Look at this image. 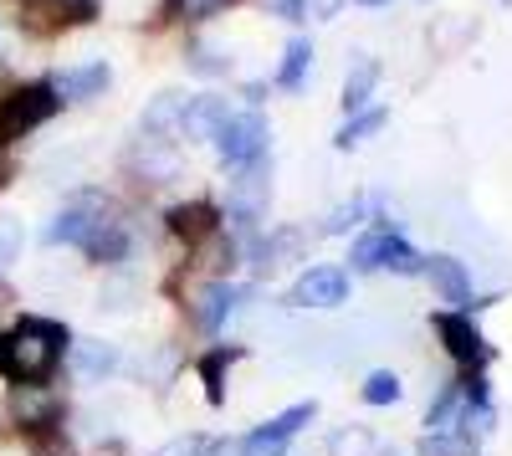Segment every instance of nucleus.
I'll return each mask as SVG.
<instances>
[{"mask_svg": "<svg viewBox=\"0 0 512 456\" xmlns=\"http://www.w3.org/2000/svg\"><path fill=\"white\" fill-rule=\"evenodd\" d=\"M52 241H72V246H82L93 262H118L123 257V246H128V231H123V221H118V211L103 200V195H77L67 211L52 221V231H47Z\"/></svg>", "mask_w": 512, "mask_h": 456, "instance_id": "obj_1", "label": "nucleus"}, {"mask_svg": "<svg viewBox=\"0 0 512 456\" xmlns=\"http://www.w3.org/2000/svg\"><path fill=\"white\" fill-rule=\"evenodd\" d=\"M67 334L57 323H41V318H26L16 323L6 339H0V375H11L21 385H36V380H47V369L57 364Z\"/></svg>", "mask_w": 512, "mask_h": 456, "instance_id": "obj_2", "label": "nucleus"}, {"mask_svg": "<svg viewBox=\"0 0 512 456\" xmlns=\"http://www.w3.org/2000/svg\"><path fill=\"white\" fill-rule=\"evenodd\" d=\"M354 267L359 272H379V267H390V272H420L425 262L410 252L405 236H395L390 226H379V231H369V236L354 241Z\"/></svg>", "mask_w": 512, "mask_h": 456, "instance_id": "obj_3", "label": "nucleus"}, {"mask_svg": "<svg viewBox=\"0 0 512 456\" xmlns=\"http://www.w3.org/2000/svg\"><path fill=\"white\" fill-rule=\"evenodd\" d=\"M216 144H221V159L226 164H256V159H262V149H267V118L262 113H231L221 123Z\"/></svg>", "mask_w": 512, "mask_h": 456, "instance_id": "obj_4", "label": "nucleus"}, {"mask_svg": "<svg viewBox=\"0 0 512 456\" xmlns=\"http://www.w3.org/2000/svg\"><path fill=\"white\" fill-rule=\"evenodd\" d=\"M267 195H272L267 164H262V159H256V164H241V175H236V185H231V200H226L231 221H241V226H256V221L267 216Z\"/></svg>", "mask_w": 512, "mask_h": 456, "instance_id": "obj_5", "label": "nucleus"}, {"mask_svg": "<svg viewBox=\"0 0 512 456\" xmlns=\"http://www.w3.org/2000/svg\"><path fill=\"white\" fill-rule=\"evenodd\" d=\"M52 113H57V93L47 88V82H36V88H21L6 108H0V129L26 134V129H36V123H47Z\"/></svg>", "mask_w": 512, "mask_h": 456, "instance_id": "obj_6", "label": "nucleus"}, {"mask_svg": "<svg viewBox=\"0 0 512 456\" xmlns=\"http://www.w3.org/2000/svg\"><path fill=\"white\" fill-rule=\"evenodd\" d=\"M349 298V277L338 267H313L292 282V303L297 308H338Z\"/></svg>", "mask_w": 512, "mask_h": 456, "instance_id": "obj_7", "label": "nucleus"}, {"mask_svg": "<svg viewBox=\"0 0 512 456\" xmlns=\"http://www.w3.org/2000/svg\"><path fill=\"white\" fill-rule=\"evenodd\" d=\"M436 334L446 339L451 359H461V364H487V359H492L487 339L477 334V323L466 318V313H441V318H436Z\"/></svg>", "mask_w": 512, "mask_h": 456, "instance_id": "obj_8", "label": "nucleus"}, {"mask_svg": "<svg viewBox=\"0 0 512 456\" xmlns=\"http://www.w3.org/2000/svg\"><path fill=\"white\" fill-rule=\"evenodd\" d=\"M303 421H313V405H292L287 416H277L272 426H262L256 436H246V441H241V456H282L287 436L303 426Z\"/></svg>", "mask_w": 512, "mask_h": 456, "instance_id": "obj_9", "label": "nucleus"}, {"mask_svg": "<svg viewBox=\"0 0 512 456\" xmlns=\"http://www.w3.org/2000/svg\"><path fill=\"white\" fill-rule=\"evenodd\" d=\"M108 88V67L103 62H88V67H72V72H62L57 82H52V93H57V103L62 98H72V103H88V98H98Z\"/></svg>", "mask_w": 512, "mask_h": 456, "instance_id": "obj_10", "label": "nucleus"}, {"mask_svg": "<svg viewBox=\"0 0 512 456\" xmlns=\"http://www.w3.org/2000/svg\"><path fill=\"white\" fill-rule=\"evenodd\" d=\"M11 410H16V421L31 426V431H47L57 421V395L52 390H36V385H21L11 395Z\"/></svg>", "mask_w": 512, "mask_h": 456, "instance_id": "obj_11", "label": "nucleus"}, {"mask_svg": "<svg viewBox=\"0 0 512 456\" xmlns=\"http://www.w3.org/2000/svg\"><path fill=\"white\" fill-rule=\"evenodd\" d=\"M226 118H231V113H226V98H195V103H185L180 134H190V139H216Z\"/></svg>", "mask_w": 512, "mask_h": 456, "instance_id": "obj_12", "label": "nucleus"}, {"mask_svg": "<svg viewBox=\"0 0 512 456\" xmlns=\"http://www.w3.org/2000/svg\"><path fill=\"white\" fill-rule=\"evenodd\" d=\"M231 308H236V287H226V282H205L195 293V323L210 328V334L231 318Z\"/></svg>", "mask_w": 512, "mask_h": 456, "instance_id": "obj_13", "label": "nucleus"}, {"mask_svg": "<svg viewBox=\"0 0 512 456\" xmlns=\"http://www.w3.org/2000/svg\"><path fill=\"white\" fill-rule=\"evenodd\" d=\"M425 272H431V282L441 287V298H446V303L472 308V282H466V272H461L456 257H431V262H425Z\"/></svg>", "mask_w": 512, "mask_h": 456, "instance_id": "obj_14", "label": "nucleus"}, {"mask_svg": "<svg viewBox=\"0 0 512 456\" xmlns=\"http://www.w3.org/2000/svg\"><path fill=\"white\" fill-rule=\"evenodd\" d=\"M72 359H77V375H88V380H103V375L118 369V349L103 344V339H82Z\"/></svg>", "mask_w": 512, "mask_h": 456, "instance_id": "obj_15", "label": "nucleus"}, {"mask_svg": "<svg viewBox=\"0 0 512 456\" xmlns=\"http://www.w3.org/2000/svg\"><path fill=\"white\" fill-rule=\"evenodd\" d=\"M169 226H175L185 241H205L216 231V205H175L169 211Z\"/></svg>", "mask_w": 512, "mask_h": 456, "instance_id": "obj_16", "label": "nucleus"}, {"mask_svg": "<svg viewBox=\"0 0 512 456\" xmlns=\"http://www.w3.org/2000/svg\"><path fill=\"white\" fill-rule=\"evenodd\" d=\"M185 118V93H159L144 113V134H164V129H180Z\"/></svg>", "mask_w": 512, "mask_h": 456, "instance_id": "obj_17", "label": "nucleus"}, {"mask_svg": "<svg viewBox=\"0 0 512 456\" xmlns=\"http://www.w3.org/2000/svg\"><path fill=\"white\" fill-rule=\"evenodd\" d=\"M308 62H313V47H308V41H303V36H297V41H287V57H282V72H277V88H287V93H297V88H303Z\"/></svg>", "mask_w": 512, "mask_h": 456, "instance_id": "obj_18", "label": "nucleus"}, {"mask_svg": "<svg viewBox=\"0 0 512 456\" xmlns=\"http://www.w3.org/2000/svg\"><path fill=\"white\" fill-rule=\"evenodd\" d=\"M374 82H379V62H359L354 72H349V82H344V108L354 113V108H364V98L374 93Z\"/></svg>", "mask_w": 512, "mask_h": 456, "instance_id": "obj_19", "label": "nucleus"}, {"mask_svg": "<svg viewBox=\"0 0 512 456\" xmlns=\"http://www.w3.org/2000/svg\"><path fill=\"white\" fill-rule=\"evenodd\" d=\"M139 164H144V175L149 180H169V175H175V149H169L164 139H144V154H139Z\"/></svg>", "mask_w": 512, "mask_h": 456, "instance_id": "obj_20", "label": "nucleus"}, {"mask_svg": "<svg viewBox=\"0 0 512 456\" xmlns=\"http://www.w3.org/2000/svg\"><path fill=\"white\" fill-rule=\"evenodd\" d=\"M374 129H384V108H364L359 118H349L344 129H338L333 144H338V149H354V144H359L364 134H374Z\"/></svg>", "mask_w": 512, "mask_h": 456, "instance_id": "obj_21", "label": "nucleus"}, {"mask_svg": "<svg viewBox=\"0 0 512 456\" xmlns=\"http://www.w3.org/2000/svg\"><path fill=\"white\" fill-rule=\"evenodd\" d=\"M364 400L369 405H395L400 400V380L390 375V369H374V375L364 380Z\"/></svg>", "mask_w": 512, "mask_h": 456, "instance_id": "obj_22", "label": "nucleus"}, {"mask_svg": "<svg viewBox=\"0 0 512 456\" xmlns=\"http://www.w3.org/2000/svg\"><path fill=\"white\" fill-rule=\"evenodd\" d=\"M472 436H451V431H441V436H425V456H472Z\"/></svg>", "mask_w": 512, "mask_h": 456, "instance_id": "obj_23", "label": "nucleus"}, {"mask_svg": "<svg viewBox=\"0 0 512 456\" xmlns=\"http://www.w3.org/2000/svg\"><path fill=\"white\" fill-rule=\"evenodd\" d=\"M221 6H231V0H169V16L175 21H205V16H216Z\"/></svg>", "mask_w": 512, "mask_h": 456, "instance_id": "obj_24", "label": "nucleus"}, {"mask_svg": "<svg viewBox=\"0 0 512 456\" xmlns=\"http://www.w3.org/2000/svg\"><path fill=\"white\" fill-rule=\"evenodd\" d=\"M67 0H31V26L36 31H52V26H62L67 21Z\"/></svg>", "mask_w": 512, "mask_h": 456, "instance_id": "obj_25", "label": "nucleus"}, {"mask_svg": "<svg viewBox=\"0 0 512 456\" xmlns=\"http://www.w3.org/2000/svg\"><path fill=\"white\" fill-rule=\"evenodd\" d=\"M456 405H461V390H446L441 400H436V410H431V436H441V431H451V421H456Z\"/></svg>", "mask_w": 512, "mask_h": 456, "instance_id": "obj_26", "label": "nucleus"}, {"mask_svg": "<svg viewBox=\"0 0 512 456\" xmlns=\"http://www.w3.org/2000/svg\"><path fill=\"white\" fill-rule=\"evenodd\" d=\"M16 252H21V221L16 216H0V267L16 262Z\"/></svg>", "mask_w": 512, "mask_h": 456, "instance_id": "obj_27", "label": "nucleus"}, {"mask_svg": "<svg viewBox=\"0 0 512 456\" xmlns=\"http://www.w3.org/2000/svg\"><path fill=\"white\" fill-rule=\"evenodd\" d=\"M231 359H236V354H210V359H205V395H210V400L226 395V390H221V369H226Z\"/></svg>", "mask_w": 512, "mask_h": 456, "instance_id": "obj_28", "label": "nucleus"}, {"mask_svg": "<svg viewBox=\"0 0 512 456\" xmlns=\"http://www.w3.org/2000/svg\"><path fill=\"white\" fill-rule=\"evenodd\" d=\"M369 451V436L364 431H344V436H333V456H364Z\"/></svg>", "mask_w": 512, "mask_h": 456, "instance_id": "obj_29", "label": "nucleus"}, {"mask_svg": "<svg viewBox=\"0 0 512 456\" xmlns=\"http://www.w3.org/2000/svg\"><path fill=\"white\" fill-rule=\"evenodd\" d=\"M190 57H195V62H190L195 72H226V62L216 57V47H205V41H200V47H195Z\"/></svg>", "mask_w": 512, "mask_h": 456, "instance_id": "obj_30", "label": "nucleus"}, {"mask_svg": "<svg viewBox=\"0 0 512 456\" xmlns=\"http://www.w3.org/2000/svg\"><path fill=\"white\" fill-rule=\"evenodd\" d=\"M338 6H344V0H303V11H308V16H333Z\"/></svg>", "mask_w": 512, "mask_h": 456, "instance_id": "obj_31", "label": "nucleus"}, {"mask_svg": "<svg viewBox=\"0 0 512 456\" xmlns=\"http://www.w3.org/2000/svg\"><path fill=\"white\" fill-rule=\"evenodd\" d=\"M6 303H11V293H6V287H0V308H6Z\"/></svg>", "mask_w": 512, "mask_h": 456, "instance_id": "obj_32", "label": "nucleus"}, {"mask_svg": "<svg viewBox=\"0 0 512 456\" xmlns=\"http://www.w3.org/2000/svg\"><path fill=\"white\" fill-rule=\"evenodd\" d=\"M364 6H379V0H364Z\"/></svg>", "mask_w": 512, "mask_h": 456, "instance_id": "obj_33", "label": "nucleus"}, {"mask_svg": "<svg viewBox=\"0 0 512 456\" xmlns=\"http://www.w3.org/2000/svg\"><path fill=\"white\" fill-rule=\"evenodd\" d=\"M502 6H512V0H502Z\"/></svg>", "mask_w": 512, "mask_h": 456, "instance_id": "obj_34", "label": "nucleus"}, {"mask_svg": "<svg viewBox=\"0 0 512 456\" xmlns=\"http://www.w3.org/2000/svg\"><path fill=\"white\" fill-rule=\"evenodd\" d=\"M0 134H6V129H0Z\"/></svg>", "mask_w": 512, "mask_h": 456, "instance_id": "obj_35", "label": "nucleus"}]
</instances>
